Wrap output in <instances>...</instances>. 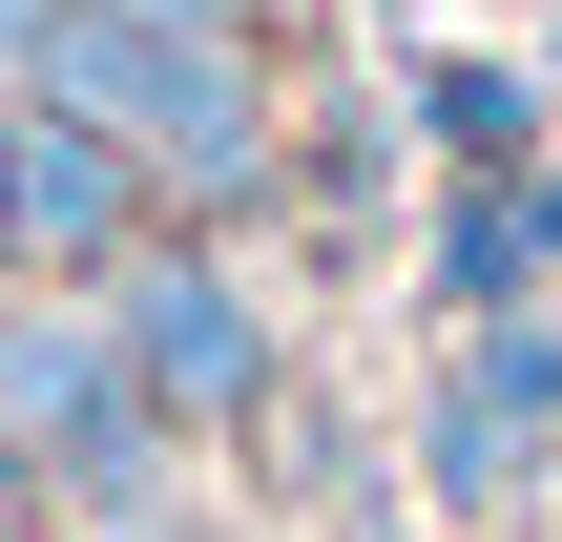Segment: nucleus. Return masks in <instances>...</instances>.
<instances>
[{"mask_svg": "<svg viewBox=\"0 0 562 542\" xmlns=\"http://www.w3.org/2000/svg\"><path fill=\"white\" fill-rule=\"evenodd\" d=\"M542 104H562V0H542Z\"/></svg>", "mask_w": 562, "mask_h": 542, "instance_id": "obj_10", "label": "nucleus"}, {"mask_svg": "<svg viewBox=\"0 0 562 542\" xmlns=\"http://www.w3.org/2000/svg\"><path fill=\"white\" fill-rule=\"evenodd\" d=\"M125 251H146V167H125L83 104L21 84V125H0V272H21V292H104Z\"/></svg>", "mask_w": 562, "mask_h": 542, "instance_id": "obj_5", "label": "nucleus"}, {"mask_svg": "<svg viewBox=\"0 0 562 542\" xmlns=\"http://www.w3.org/2000/svg\"><path fill=\"white\" fill-rule=\"evenodd\" d=\"M0 542H63V522H42V501H0Z\"/></svg>", "mask_w": 562, "mask_h": 542, "instance_id": "obj_9", "label": "nucleus"}, {"mask_svg": "<svg viewBox=\"0 0 562 542\" xmlns=\"http://www.w3.org/2000/svg\"><path fill=\"white\" fill-rule=\"evenodd\" d=\"M0 460H21V501L63 542H125L167 501V418H146V376H125V334H104V292H21L0 272Z\"/></svg>", "mask_w": 562, "mask_h": 542, "instance_id": "obj_2", "label": "nucleus"}, {"mask_svg": "<svg viewBox=\"0 0 562 542\" xmlns=\"http://www.w3.org/2000/svg\"><path fill=\"white\" fill-rule=\"evenodd\" d=\"M104 21H229V42H271L292 0H104Z\"/></svg>", "mask_w": 562, "mask_h": 542, "instance_id": "obj_7", "label": "nucleus"}, {"mask_svg": "<svg viewBox=\"0 0 562 542\" xmlns=\"http://www.w3.org/2000/svg\"><path fill=\"white\" fill-rule=\"evenodd\" d=\"M0 125H21V84H0Z\"/></svg>", "mask_w": 562, "mask_h": 542, "instance_id": "obj_11", "label": "nucleus"}, {"mask_svg": "<svg viewBox=\"0 0 562 542\" xmlns=\"http://www.w3.org/2000/svg\"><path fill=\"white\" fill-rule=\"evenodd\" d=\"M104 334H125V376H146V418L188 460H229V439L292 418V313L250 292V230H146L104 272Z\"/></svg>", "mask_w": 562, "mask_h": 542, "instance_id": "obj_3", "label": "nucleus"}, {"mask_svg": "<svg viewBox=\"0 0 562 542\" xmlns=\"http://www.w3.org/2000/svg\"><path fill=\"white\" fill-rule=\"evenodd\" d=\"M42 42H63V0H0V84H21V63H42Z\"/></svg>", "mask_w": 562, "mask_h": 542, "instance_id": "obj_8", "label": "nucleus"}, {"mask_svg": "<svg viewBox=\"0 0 562 542\" xmlns=\"http://www.w3.org/2000/svg\"><path fill=\"white\" fill-rule=\"evenodd\" d=\"M396 125H417V188H521V167H562L542 63H501V42H417Z\"/></svg>", "mask_w": 562, "mask_h": 542, "instance_id": "obj_6", "label": "nucleus"}, {"mask_svg": "<svg viewBox=\"0 0 562 542\" xmlns=\"http://www.w3.org/2000/svg\"><path fill=\"white\" fill-rule=\"evenodd\" d=\"M21 84L83 104L146 167V230H271L292 209V63L229 42V21H104V0H63V42Z\"/></svg>", "mask_w": 562, "mask_h": 542, "instance_id": "obj_1", "label": "nucleus"}, {"mask_svg": "<svg viewBox=\"0 0 562 542\" xmlns=\"http://www.w3.org/2000/svg\"><path fill=\"white\" fill-rule=\"evenodd\" d=\"M542 480H562V313H480V334H438L417 501H438V522H521Z\"/></svg>", "mask_w": 562, "mask_h": 542, "instance_id": "obj_4", "label": "nucleus"}]
</instances>
